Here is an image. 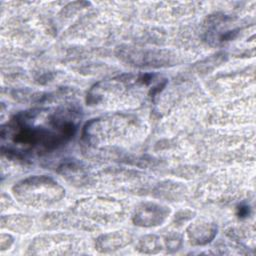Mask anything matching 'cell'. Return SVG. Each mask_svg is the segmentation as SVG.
I'll use <instances>...</instances> for the list:
<instances>
[{"instance_id":"cell-3","label":"cell","mask_w":256,"mask_h":256,"mask_svg":"<svg viewBox=\"0 0 256 256\" xmlns=\"http://www.w3.org/2000/svg\"><path fill=\"white\" fill-rule=\"evenodd\" d=\"M125 240H127V239H124L121 235L119 236L118 234L105 235L98 239V244H97L98 248L97 249L102 252L113 251V250L119 249L118 247L124 246L126 244Z\"/></svg>"},{"instance_id":"cell-4","label":"cell","mask_w":256,"mask_h":256,"mask_svg":"<svg viewBox=\"0 0 256 256\" xmlns=\"http://www.w3.org/2000/svg\"><path fill=\"white\" fill-rule=\"evenodd\" d=\"M138 249L143 253H157L158 251L161 250L159 238L156 236L144 237L140 241Z\"/></svg>"},{"instance_id":"cell-2","label":"cell","mask_w":256,"mask_h":256,"mask_svg":"<svg viewBox=\"0 0 256 256\" xmlns=\"http://www.w3.org/2000/svg\"><path fill=\"white\" fill-rule=\"evenodd\" d=\"M188 233L193 243L198 245H204L214 238L216 234V228L214 226H191L188 230Z\"/></svg>"},{"instance_id":"cell-1","label":"cell","mask_w":256,"mask_h":256,"mask_svg":"<svg viewBox=\"0 0 256 256\" xmlns=\"http://www.w3.org/2000/svg\"><path fill=\"white\" fill-rule=\"evenodd\" d=\"M160 207L151 205L145 207L141 212H139L135 218V222L141 226H152L158 225L161 223L165 217V214L162 212Z\"/></svg>"}]
</instances>
